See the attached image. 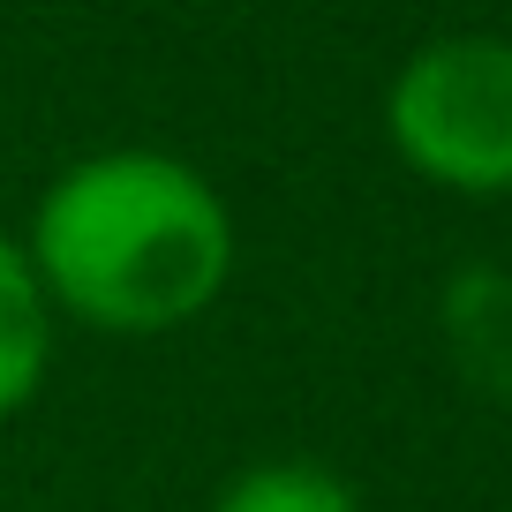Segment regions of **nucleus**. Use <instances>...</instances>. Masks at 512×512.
Masks as SVG:
<instances>
[{"label": "nucleus", "instance_id": "obj_1", "mask_svg": "<svg viewBox=\"0 0 512 512\" xmlns=\"http://www.w3.org/2000/svg\"><path fill=\"white\" fill-rule=\"evenodd\" d=\"M31 272L53 309L121 339L204 317L234 279V219L196 166L166 151H91L31 219Z\"/></svg>", "mask_w": 512, "mask_h": 512}, {"label": "nucleus", "instance_id": "obj_2", "mask_svg": "<svg viewBox=\"0 0 512 512\" xmlns=\"http://www.w3.org/2000/svg\"><path fill=\"white\" fill-rule=\"evenodd\" d=\"M384 136L422 181L452 196L512 189V38H437L392 76Z\"/></svg>", "mask_w": 512, "mask_h": 512}, {"label": "nucleus", "instance_id": "obj_3", "mask_svg": "<svg viewBox=\"0 0 512 512\" xmlns=\"http://www.w3.org/2000/svg\"><path fill=\"white\" fill-rule=\"evenodd\" d=\"M46 354H53V302L38 287L31 256L0 234V422L38 392Z\"/></svg>", "mask_w": 512, "mask_h": 512}, {"label": "nucleus", "instance_id": "obj_4", "mask_svg": "<svg viewBox=\"0 0 512 512\" xmlns=\"http://www.w3.org/2000/svg\"><path fill=\"white\" fill-rule=\"evenodd\" d=\"M445 332H452V354H460L467 377H475L482 392H497V400H512V272L452 279Z\"/></svg>", "mask_w": 512, "mask_h": 512}, {"label": "nucleus", "instance_id": "obj_5", "mask_svg": "<svg viewBox=\"0 0 512 512\" xmlns=\"http://www.w3.org/2000/svg\"><path fill=\"white\" fill-rule=\"evenodd\" d=\"M211 512H362V497L332 475V467H309V460H264L249 475H234Z\"/></svg>", "mask_w": 512, "mask_h": 512}]
</instances>
